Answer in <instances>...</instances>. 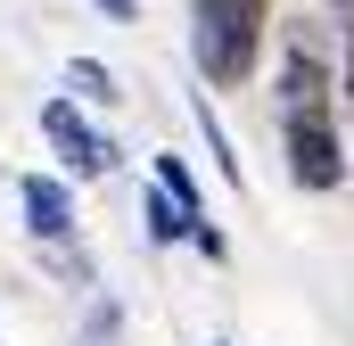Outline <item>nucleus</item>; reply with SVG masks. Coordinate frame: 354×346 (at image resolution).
<instances>
[{
    "mask_svg": "<svg viewBox=\"0 0 354 346\" xmlns=\"http://www.w3.org/2000/svg\"><path fill=\"white\" fill-rule=\"evenodd\" d=\"M272 42V0H189V58L206 91H248Z\"/></svg>",
    "mask_w": 354,
    "mask_h": 346,
    "instance_id": "1",
    "label": "nucleus"
},
{
    "mask_svg": "<svg viewBox=\"0 0 354 346\" xmlns=\"http://www.w3.org/2000/svg\"><path fill=\"white\" fill-rule=\"evenodd\" d=\"M272 25H280V58H272L280 116H338V33L322 17H272Z\"/></svg>",
    "mask_w": 354,
    "mask_h": 346,
    "instance_id": "2",
    "label": "nucleus"
},
{
    "mask_svg": "<svg viewBox=\"0 0 354 346\" xmlns=\"http://www.w3.org/2000/svg\"><path fill=\"white\" fill-rule=\"evenodd\" d=\"M280 157H288V181L305 198L346 190V173H354V149L338 132V116H280Z\"/></svg>",
    "mask_w": 354,
    "mask_h": 346,
    "instance_id": "3",
    "label": "nucleus"
},
{
    "mask_svg": "<svg viewBox=\"0 0 354 346\" xmlns=\"http://www.w3.org/2000/svg\"><path fill=\"white\" fill-rule=\"evenodd\" d=\"M41 140H50V157H58V181H75V190H83V181H107V173L124 165V149L91 124L75 99H50V107H41Z\"/></svg>",
    "mask_w": 354,
    "mask_h": 346,
    "instance_id": "4",
    "label": "nucleus"
},
{
    "mask_svg": "<svg viewBox=\"0 0 354 346\" xmlns=\"http://www.w3.org/2000/svg\"><path fill=\"white\" fill-rule=\"evenodd\" d=\"M17 215H25L33 239H83L75 181H58V173H17Z\"/></svg>",
    "mask_w": 354,
    "mask_h": 346,
    "instance_id": "5",
    "label": "nucleus"
},
{
    "mask_svg": "<svg viewBox=\"0 0 354 346\" xmlns=\"http://www.w3.org/2000/svg\"><path fill=\"white\" fill-rule=\"evenodd\" d=\"M189 124H198V140H206V157H214V173H223L231 190H248V165H239V140H231V124H223L214 91H189Z\"/></svg>",
    "mask_w": 354,
    "mask_h": 346,
    "instance_id": "6",
    "label": "nucleus"
},
{
    "mask_svg": "<svg viewBox=\"0 0 354 346\" xmlns=\"http://www.w3.org/2000/svg\"><path fill=\"white\" fill-rule=\"evenodd\" d=\"M33 248H41V272H50L58 289H75V297L99 289V256H91L83 239H33Z\"/></svg>",
    "mask_w": 354,
    "mask_h": 346,
    "instance_id": "7",
    "label": "nucleus"
},
{
    "mask_svg": "<svg viewBox=\"0 0 354 346\" xmlns=\"http://www.w3.org/2000/svg\"><path fill=\"white\" fill-rule=\"evenodd\" d=\"M149 181L174 198L189 223H206V190H198V173H189V157H181V149H157V157H149Z\"/></svg>",
    "mask_w": 354,
    "mask_h": 346,
    "instance_id": "8",
    "label": "nucleus"
},
{
    "mask_svg": "<svg viewBox=\"0 0 354 346\" xmlns=\"http://www.w3.org/2000/svg\"><path fill=\"white\" fill-rule=\"evenodd\" d=\"M58 99H75V107H115L124 91H115V66L107 58H66V91Z\"/></svg>",
    "mask_w": 354,
    "mask_h": 346,
    "instance_id": "9",
    "label": "nucleus"
},
{
    "mask_svg": "<svg viewBox=\"0 0 354 346\" xmlns=\"http://www.w3.org/2000/svg\"><path fill=\"white\" fill-rule=\"evenodd\" d=\"M140 231H149V248H181V239H189V215H181L157 181L140 190Z\"/></svg>",
    "mask_w": 354,
    "mask_h": 346,
    "instance_id": "10",
    "label": "nucleus"
},
{
    "mask_svg": "<svg viewBox=\"0 0 354 346\" xmlns=\"http://www.w3.org/2000/svg\"><path fill=\"white\" fill-rule=\"evenodd\" d=\"M189 256H206V264H231V239H223V223L206 215V223H189V239H181Z\"/></svg>",
    "mask_w": 354,
    "mask_h": 346,
    "instance_id": "11",
    "label": "nucleus"
},
{
    "mask_svg": "<svg viewBox=\"0 0 354 346\" xmlns=\"http://www.w3.org/2000/svg\"><path fill=\"white\" fill-rule=\"evenodd\" d=\"M91 8H99V17H115V25H132V17H140V0H91Z\"/></svg>",
    "mask_w": 354,
    "mask_h": 346,
    "instance_id": "12",
    "label": "nucleus"
},
{
    "mask_svg": "<svg viewBox=\"0 0 354 346\" xmlns=\"http://www.w3.org/2000/svg\"><path fill=\"white\" fill-rule=\"evenodd\" d=\"M214 346H223V338H214Z\"/></svg>",
    "mask_w": 354,
    "mask_h": 346,
    "instance_id": "13",
    "label": "nucleus"
}]
</instances>
